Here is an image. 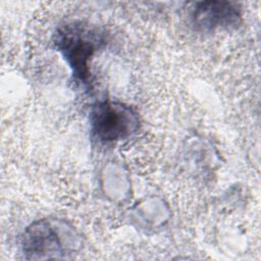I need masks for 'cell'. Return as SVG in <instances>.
I'll return each instance as SVG.
<instances>
[{"label": "cell", "mask_w": 261, "mask_h": 261, "mask_svg": "<svg viewBox=\"0 0 261 261\" xmlns=\"http://www.w3.org/2000/svg\"><path fill=\"white\" fill-rule=\"evenodd\" d=\"M57 52L68 65L73 81L91 88V61L106 44L104 33L82 20H71L57 28L53 36Z\"/></svg>", "instance_id": "1"}, {"label": "cell", "mask_w": 261, "mask_h": 261, "mask_svg": "<svg viewBox=\"0 0 261 261\" xmlns=\"http://www.w3.org/2000/svg\"><path fill=\"white\" fill-rule=\"evenodd\" d=\"M90 129L101 144H113L129 138L139 128V114L122 102L104 100L90 111Z\"/></svg>", "instance_id": "3"}, {"label": "cell", "mask_w": 261, "mask_h": 261, "mask_svg": "<svg viewBox=\"0 0 261 261\" xmlns=\"http://www.w3.org/2000/svg\"><path fill=\"white\" fill-rule=\"evenodd\" d=\"M82 238L65 220L43 218L29 225L21 237V250L25 259H65L77 252Z\"/></svg>", "instance_id": "2"}, {"label": "cell", "mask_w": 261, "mask_h": 261, "mask_svg": "<svg viewBox=\"0 0 261 261\" xmlns=\"http://www.w3.org/2000/svg\"><path fill=\"white\" fill-rule=\"evenodd\" d=\"M241 20L242 9L236 2L202 1L192 10L193 24L203 32L236 28Z\"/></svg>", "instance_id": "4"}]
</instances>
